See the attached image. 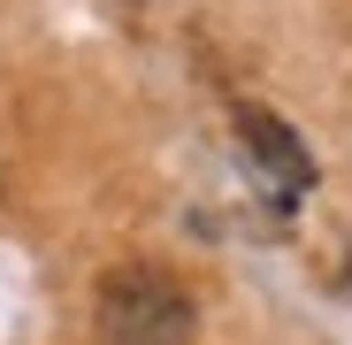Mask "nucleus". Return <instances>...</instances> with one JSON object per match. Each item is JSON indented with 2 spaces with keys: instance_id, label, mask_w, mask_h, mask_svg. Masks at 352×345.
<instances>
[{
  "instance_id": "f257e3e1",
  "label": "nucleus",
  "mask_w": 352,
  "mask_h": 345,
  "mask_svg": "<svg viewBox=\"0 0 352 345\" xmlns=\"http://www.w3.org/2000/svg\"><path fill=\"white\" fill-rule=\"evenodd\" d=\"M100 337L107 345H192V300L153 261H123L100 276Z\"/></svg>"
},
{
  "instance_id": "f03ea898",
  "label": "nucleus",
  "mask_w": 352,
  "mask_h": 345,
  "mask_svg": "<svg viewBox=\"0 0 352 345\" xmlns=\"http://www.w3.org/2000/svg\"><path fill=\"white\" fill-rule=\"evenodd\" d=\"M238 138H245V154L268 169V177H276L283 192H307V185H314V154H307L299 138H291V131L276 123L268 107H238Z\"/></svg>"
}]
</instances>
